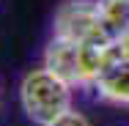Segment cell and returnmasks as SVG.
<instances>
[{
    "label": "cell",
    "instance_id": "6da1fadb",
    "mask_svg": "<svg viewBox=\"0 0 129 126\" xmlns=\"http://www.w3.org/2000/svg\"><path fill=\"white\" fill-rule=\"evenodd\" d=\"M72 101H74V85L52 74L50 69L39 66L22 77L19 104H22V112L27 115V121L47 126L55 118H60L63 112H69Z\"/></svg>",
    "mask_w": 129,
    "mask_h": 126
},
{
    "label": "cell",
    "instance_id": "7a4b0ae2",
    "mask_svg": "<svg viewBox=\"0 0 129 126\" xmlns=\"http://www.w3.org/2000/svg\"><path fill=\"white\" fill-rule=\"evenodd\" d=\"M52 36L63 38V41H72V44L113 38L104 30L96 0H66V3H60L55 17H52Z\"/></svg>",
    "mask_w": 129,
    "mask_h": 126
},
{
    "label": "cell",
    "instance_id": "3957f363",
    "mask_svg": "<svg viewBox=\"0 0 129 126\" xmlns=\"http://www.w3.org/2000/svg\"><path fill=\"white\" fill-rule=\"evenodd\" d=\"M41 66L50 69L52 74H58L60 79H66L69 85L80 88V47L77 44L52 36L47 50H44V63Z\"/></svg>",
    "mask_w": 129,
    "mask_h": 126
},
{
    "label": "cell",
    "instance_id": "277c9868",
    "mask_svg": "<svg viewBox=\"0 0 129 126\" xmlns=\"http://www.w3.org/2000/svg\"><path fill=\"white\" fill-rule=\"evenodd\" d=\"M96 96L110 104H129V63L126 60H115L104 69L93 82Z\"/></svg>",
    "mask_w": 129,
    "mask_h": 126
},
{
    "label": "cell",
    "instance_id": "5b68a950",
    "mask_svg": "<svg viewBox=\"0 0 129 126\" xmlns=\"http://www.w3.org/2000/svg\"><path fill=\"white\" fill-rule=\"evenodd\" d=\"M99 3V14H102L104 30L118 38L121 33L129 30V0H96Z\"/></svg>",
    "mask_w": 129,
    "mask_h": 126
},
{
    "label": "cell",
    "instance_id": "8992f818",
    "mask_svg": "<svg viewBox=\"0 0 129 126\" xmlns=\"http://www.w3.org/2000/svg\"><path fill=\"white\" fill-rule=\"evenodd\" d=\"M47 126H91V121L82 115V112H77L74 107L69 110V112H63L60 118H55L52 123H47Z\"/></svg>",
    "mask_w": 129,
    "mask_h": 126
},
{
    "label": "cell",
    "instance_id": "52a82bcc",
    "mask_svg": "<svg viewBox=\"0 0 129 126\" xmlns=\"http://www.w3.org/2000/svg\"><path fill=\"white\" fill-rule=\"evenodd\" d=\"M115 50H118V58L129 63V30H126V33H121V36L115 38Z\"/></svg>",
    "mask_w": 129,
    "mask_h": 126
}]
</instances>
